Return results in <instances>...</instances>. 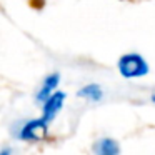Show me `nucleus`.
Instances as JSON below:
<instances>
[{"label": "nucleus", "mask_w": 155, "mask_h": 155, "mask_svg": "<svg viewBox=\"0 0 155 155\" xmlns=\"http://www.w3.org/2000/svg\"><path fill=\"white\" fill-rule=\"evenodd\" d=\"M95 155H118V143L112 138H102L95 143Z\"/></svg>", "instance_id": "20e7f679"}, {"label": "nucleus", "mask_w": 155, "mask_h": 155, "mask_svg": "<svg viewBox=\"0 0 155 155\" xmlns=\"http://www.w3.org/2000/svg\"><path fill=\"white\" fill-rule=\"evenodd\" d=\"M118 70L125 78L142 77L148 72V65L140 55L137 54H127L118 60Z\"/></svg>", "instance_id": "f257e3e1"}, {"label": "nucleus", "mask_w": 155, "mask_h": 155, "mask_svg": "<svg viewBox=\"0 0 155 155\" xmlns=\"http://www.w3.org/2000/svg\"><path fill=\"white\" fill-rule=\"evenodd\" d=\"M64 98H65V95L62 94V92H55V94H52L50 97L47 98L45 107H44V117H42V122H44L45 125H47L48 122L54 120V117L57 115V112L62 108Z\"/></svg>", "instance_id": "f03ea898"}, {"label": "nucleus", "mask_w": 155, "mask_h": 155, "mask_svg": "<svg viewBox=\"0 0 155 155\" xmlns=\"http://www.w3.org/2000/svg\"><path fill=\"white\" fill-rule=\"evenodd\" d=\"M58 74H54V75H48L47 78H45L44 82V87L40 88V92L37 94V100H47L48 97H50V94L54 92V88L57 87L58 84Z\"/></svg>", "instance_id": "39448f33"}, {"label": "nucleus", "mask_w": 155, "mask_h": 155, "mask_svg": "<svg viewBox=\"0 0 155 155\" xmlns=\"http://www.w3.org/2000/svg\"><path fill=\"white\" fill-rule=\"evenodd\" d=\"M45 130H47V125L42 122V118H38V120H32L28 124H25L20 135L24 140H40L42 134Z\"/></svg>", "instance_id": "7ed1b4c3"}, {"label": "nucleus", "mask_w": 155, "mask_h": 155, "mask_svg": "<svg viewBox=\"0 0 155 155\" xmlns=\"http://www.w3.org/2000/svg\"><path fill=\"white\" fill-rule=\"evenodd\" d=\"M0 155H10V150H8V148H5V150L0 152Z\"/></svg>", "instance_id": "0eeeda50"}, {"label": "nucleus", "mask_w": 155, "mask_h": 155, "mask_svg": "<svg viewBox=\"0 0 155 155\" xmlns=\"http://www.w3.org/2000/svg\"><path fill=\"white\" fill-rule=\"evenodd\" d=\"M78 95L80 97H87L90 100H100L102 98V90L98 85H87L85 88L78 90Z\"/></svg>", "instance_id": "423d86ee"}]
</instances>
